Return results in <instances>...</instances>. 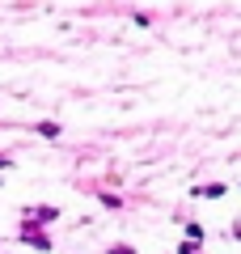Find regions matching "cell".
<instances>
[{
  "label": "cell",
  "instance_id": "obj_1",
  "mask_svg": "<svg viewBox=\"0 0 241 254\" xmlns=\"http://www.w3.org/2000/svg\"><path fill=\"white\" fill-rule=\"evenodd\" d=\"M110 254H131V250H127V246H115V250H110Z\"/></svg>",
  "mask_w": 241,
  "mask_h": 254
}]
</instances>
